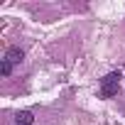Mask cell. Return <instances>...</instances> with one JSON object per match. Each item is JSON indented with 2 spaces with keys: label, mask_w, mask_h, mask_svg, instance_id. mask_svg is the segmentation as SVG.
Returning a JSON list of instances; mask_svg holds the SVG:
<instances>
[{
  "label": "cell",
  "mask_w": 125,
  "mask_h": 125,
  "mask_svg": "<svg viewBox=\"0 0 125 125\" xmlns=\"http://www.w3.org/2000/svg\"><path fill=\"white\" fill-rule=\"evenodd\" d=\"M15 123H17V125H32V123H34L32 110H17V113H15Z\"/></svg>",
  "instance_id": "obj_3"
},
{
  "label": "cell",
  "mask_w": 125,
  "mask_h": 125,
  "mask_svg": "<svg viewBox=\"0 0 125 125\" xmlns=\"http://www.w3.org/2000/svg\"><path fill=\"white\" fill-rule=\"evenodd\" d=\"M120 91V71H110L108 76H103L101 81V96L103 98H110Z\"/></svg>",
  "instance_id": "obj_1"
},
{
  "label": "cell",
  "mask_w": 125,
  "mask_h": 125,
  "mask_svg": "<svg viewBox=\"0 0 125 125\" xmlns=\"http://www.w3.org/2000/svg\"><path fill=\"white\" fill-rule=\"evenodd\" d=\"M0 74H3V76H10V74H12V66L8 64V61H5V59H3V61H0Z\"/></svg>",
  "instance_id": "obj_4"
},
{
  "label": "cell",
  "mask_w": 125,
  "mask_h": 125,
  "mask_svg": "<svg viewBox=\"0 0 125 125\" xmlns=\"http://www.w3.org/2000/svg\"><path fill=\"white\" fill-rule=\"evenodd\" d=\"M5 61H8V64L10 66H15V64H20V61L25 59V52L20 49V47H10L8 52H5V56H3Z\"/></svg>",
  "instance_id": "obj_2"
}]
</instances>
